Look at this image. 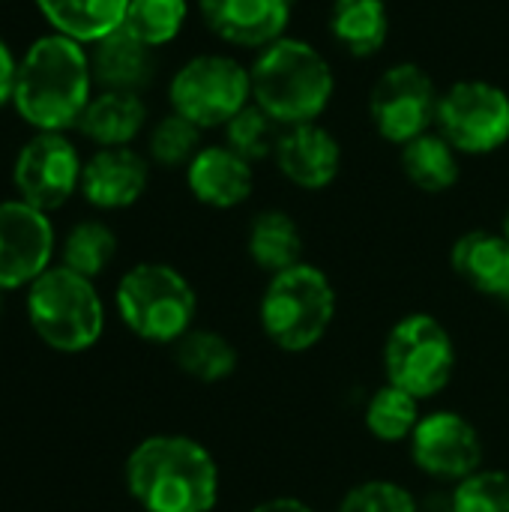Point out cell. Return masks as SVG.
Returning a JSON list of instances; mask_svg holds the SVG:
<instances>
[{"instance_id": "9c48e42d", "label": "cell", "mask_w": 509, "mask_h": 512, "mask_svg": "<svg viewBox=\"0 0 509 512\" xmlns=\"http://www.w3.org/2000/svg\"><path fill=\"white\" fill-rule=\"evenodd\" d=\"M81 171L84 159L66 132H33L15 153L12 186L30 207L54 213L81 192Z\"/></svg>"}, {"instance_id": "44dd1931", "label": "cell", "mask_w": 509, "mask_h": 512, "mask_svg": "<svg viewBox=\"0 0 509 512\" xmlns=\"http://www.w3.org/2000/svg\"><path fill=\"white\" fill-rule=\"evenodd\" d=\"M48 30L93 45L123 27L129 0H33Z\"/></svg>"}, {"instance_id": "ba28073f", "label": "cell", "mask_w": 509, "mask_h": 512, "mask_svg": "<svg viewBox=\"0 0 509 512\" xmlns=\"http://www.w3.org/2000/svg\"><path fill=\"white\" fill-rule=\"evenodd\" d=\"M252 96L249 69L225 54H198L183 63L168 87L171 111L192 120L198 129L228 126Z\"/></svg>"}, {"instance_id": "277c9868", "label": "cell", "mask_w": 509, "mask_h": 512, "mask_svg": "<svg viewBox=\"0 0 509 512\" xmlns=\"http://www.w3.org/2000/svg\"><path fill=\"white\" fill-rule=\"evenodd\" d=\"M336 288L330 276L315 264H294L273 273L261 303L258 321L264 336L285 354H306L324 342L336 321Z\"/></svg>"}, {"instance_id": "d6986e66", "label": "cell", "mask_w": 509, "mask_h": 512, "mask_svg": "<svg viewBox=\"0 0 509 512\" xmlns=\"http://www.w3.org/2000/svg\"><path fill=\"white\" fill-rule=\"evenodd\" d=\"M453 273L477 294L509 303V243L504 234L468 231L453 243Z\"/></svg>"}, {"instance_id": "6da1fadb", "label": "cell", "mask_w": 509, "mask_h": 512, "mask_svg": "<svg viewBox=\"0 0 509 512\" xmlns=\"http://www.w3.org/2000/svg\"><path fill=\"white\" fill-rule=\"evenodd\" d=\"M123 483L144 512H213L222 495L213 453L177 432L138 441L126 456Z\"/></svg>"}, {"instance_id": "30bf717a", "label": "cell", "mask_w": 509, "mask_h": 512, "mask_svg": "<svg viewBox=\"0 0 509 512\" xmlns=\"http://www.w3.org/2000/svg\"><path fill=\"white\" fill-rule=\"evenodd\" d=\"M435 123L459 153H495L509 141V96L489 81H459L441 93Z\"/></svg>"}, {"instance_id": "5b68a950", "label": "cell", "mask_w": 509, "mask_h": 512, "mask_svg": "<svg viewBox=\"0 0 509 512\" xmlns=\"http://www.w3.org/2000/svg\"><path fill=\"white\" fill-rule=\"evenodd\" d=\"M30 330L57 354H84L105 333V303L93 279L54 264L24 297Z\"/></svg>"}, {"instance_id": "ffe728a7", "label": "cell", "mask_w": 509, "mask_h": 512, "mask_svg": "<svg viewBox=\"0 0 509 512\" xmlns=\"http://www.w3.org/2000/svg\"><path fill=\"white\" fill-rule=\"evenodd\" d=\"M147 123V105L138 93L102 90L93 93L90 105L78 120V132L99 147H129Z\"/></svg>"}, {"instance_id": "d590c367", "label": "cell", "mask_w": 509, "mask_h": 512, "mask_svg": "<svg viewBox=\"0 0 509 512\" xmlns=\"http://www.w3.org/2000/svg\"><path fill=\"white\" fill-rule=\"evenodd\" d=\"M0 318H3V291H0Z\"/></svg>"}, {"instance_id": "3957f363", "label": "cell", "mask_w": 509, "mask_h": 512, "mask_svg": "<svg viewBox=\"0 0 509 512\" xmlns=\"http://www.w3.org/2000/svg\"><path fill=\"white\" fill-rule=\"evenodd\" d=\"M252 99L279 126L315 123L333 99V69L303 39L282 36L249 69Z\"/></svg>"}, {"instance_id": "7c38bea8", "label": "cell", "mask_w": 509, "mask_h": 512, "mask_svg": "<svg viewBox=\"0 0 509 512\" xmlns=\"http://www.w3.org/2000/svg\"><path fill=\"white\" fill-rule=\"evenodd\" d=\"M57 231L51 213L30 207L21 198L0 201V291L30 288L54 267Z\"/></svg>"}, {"instance_id": "d4e9b609", "label": "cell", "mask_w": 509, "mask_h": 512, "mask_svg": "<svg viewBox=\"0 0 509 512\" xmlns=\"http://www.w3.org/2000/svg\"><path fill=\"white\" fill-rule=\"evenodd\" d=\"M456 153L441 132H423L402 147V171L423 192H447L459 180Z\"/></svg>"}, {"instance_id": "7402d4cb", "label": "cell", "mask_w": 509, "mask_h": 512, "mask_svg": "<svg viewBox=\"0 0 509 512\" xmlns=\"http://www.w3.org/2000/svg\"><path fill=\"white\" fill-rule=\"evenodd\" d=\"M171 357L174 366L198 384H222L240 366L237 345L225 333L207 327H192L186 336H180L171 345Z\"/></svg>"}, {"instance_id": "cb8c5ba5", "label": "cell", "mask_w": 509, "mask_h": 512, "mask_svg": "<svg viewBox=\"0 0 509 512\" xmlns=\"http://www.w3.org/2000/svg\"><path fill=\"white\" fill-rule=\"evenodd\" d=\"M249 258L258 270L282 273L303 261V234L300 225L282 210H264L252 219L246 237Z\"/></svg>"}, {"instance_id": "7a4b0ae2", "label": "cell", "mask_w": 509, "mask_h": 512, "mask_svg": "<svg viewBox=\"0 0 509 512\" xmlns=\"http://www.w3.org/2000/svg\"><path fill=\"white\" fill-rule=\"evenodd\" d=\"M93 84L87 45L48 30L18 57L12 108L33 132H66L90 105Z\"/></svg>"}, {"instance_id": "8d00e7d4", "label": "cell", "mask_w": 509, "mask_h": 512, "mask_svg": "<svg viewBox=\"0 0 509 512\" xmlns=\"http://www.w3.org/2000/svg\"><path fill=\"white\" fill-rule=\"evenodd\" d=\"M384 3H387V0H384Z\"/></svg>"}, {"instance_id": "d6a6232c", "label": "cell", "mask_w": 509, "mask_h": 512, "mask_svg": "<svg viewBox=\"0 0 509 512\" xmlns=\"http://www.w3.org/2000/svg\"><path fill=\"white\" fill-rule=\"evenodd\" d=\"M15 75H18V57L12 51V45L0 36V108L3 105H12Z\"/></svg>"}, {"instance_id": "52a82bcc", "label": "cell", "mask_w": 509, "mask_h": 512, "mask_svg": "<svg viewBox=\"0 0 509 512\" xmlns=\"http://www.w3.org/2000/svg\"><path fill=\"white\" fill-rule=\"evenodd\" d=\"M456 372V342L429 312L399 318L384 339V375L414 399L426 402L447 390Z\"/></svg>"}, {"instance_id": "e575fe53", "label": "cell", "mask_w": 509, "mask_h": 512, "mask_svg": "<svg viewBox=\"0 0 509 512\" xmlns=\"http://www.w3.org/2000/svg\"><path fill=\"white\" fill-rule=\"evenodd\" d=\"M501 234L507 237V243H509V210H507V216H504V228H501Z\"/></svg>"}, {"instance_id": "2e32d148", "label": "cell", "mask_w": 509, "mask_h": 512, "mask_svg": "<svg viewBox=\"0 0 509 512\" xmlns=\"http://www.w3.org/2000/svg\"><path fill=\"white\" fill-rule=\"evenodd\" d=\"M276 165L279 171L300 189L318 192L327 189L342 165L339 141L318 123L288 126L276 141Z\"/></svg>"}, {"instance_id": "f546056e", "label": "cell", "mask_w": 509, "mask_h": 512, "mask_svg": "<svg viewBox=\"0 0 509 512\" xmlns=\"http://www.w3.org/2000/svg\"><path fill=\"white\" fill-rule=\"evenodd\" d=\"M276 126L279 123L252 102L237 117L228 120L225 138H228V147L234 153H240L246 162H261L276 150V141L282 135V132H276Z\"/></svg>"}, {"instance_id": "9a60e30c", "label": "cell", "mask_w": 509, "mask_h": 512, "mask_svg": "<svg viewBox=\"0 0 509 512\" xmlns=\"http://www.w3.org/2000/svg\"><path fill=\"white\" fill-rule=\"evenodd\" d=\"M150 183V165L132 147H99L84 159L81 195L96 210L132 207Z\"/></svg>"}, {"instance_id": "83f0119b", "label": "cell", "mask_w": 509, "mask_h": 512, "mask_svg": "<svg viewBox=\"0 0 509 512\" xmlns=\"http://www.w3.org/2000/svg\"><path fill=\"white\" fill-rule=\"evenodd\" d=\"M189 15L186 0H129L123 27L153 51L177 39Z\"/></svg>"}, {"instance_id": "4fadbf2b", "label": "cell", "mask_w": 509, "mask_h": 512, "mask_svg": "<svg viewBox=\"0 0 509 512\" xmlns=\"http://www.w3.org/2000/svg\"><path fill=\"white\" fill-rule=\"evenodd\" d=\"M417 471L441 483H459L483 468V438L459 411H429L408 438Z\"/></svg>"}, {"instance_id": "f1b7e54d", "label": "cell", "mask_w": 509, "mask_h": 512, "mask_svg": "<svg viewBox=\"0 0 509 512\" xmlns=\"http://www.w3.org/2000/svg\"><path fill=\"white\" fill-rule=\"evenodd\" d=\"M147 150L150 159L162 168H186L201 150V129L192 120L180 117L177 111H171L150 129Z\"/></svg>"}, {"instance_id": "4316f807", "label": "cell", "mask_w": 509, "mask_h": 512, "mask_svg": "<svg viewBox=\"0 0 509 512\" xmlns=\"http://www.w3.org/2000/svg\"><path fill=\"white\" fill-rule=\"evenodd\" d=\"M114 255H117V234L102 219L75 222L60 246V264L93 282L111 267Z\"/></svg>"}, {"instance_id": "e0dca14e", "label": "cell", "mask_w": 509, "mask_h": 512, "mask_svg": "<svg viewBox=\"0 0 509 512\" xmlns=\"http://www.w3.org/2000/svg\"><path fill=\"white\" fill-rule=\"evenodd\" d=\"M186 186L195 195V201L213 210L240 207L255 186L252 162H246L228 144L201 147L198 156L186 165Z\"/></svg>"}, {"instance_id": "836d02e7", "label": "cell", "mask_w": 509, "mask_h": 512, "mask_svg": "<svg viewBox=\"0 0 509 512\" xmlns=\"http://www.w3.org/2000/svg\"><path fill=\"white\" fill-rule=\"evenodd\" d=\"M249 512H318L315 507H309L306 501L300 498H291V495H279V498H267L261 504H255Z\"/></svg>"}, {"instance_id": "484cf974", "label": "cell", "mask_w": 509, "mask_h": 512, "mask_svg": "<svg viewBox=\"0 0 509 512\" xmlns=\"http://www.w3.org/2000/svg\"><path fill=\"white\" fill-rule=\"evenodd\" d=\"M423 411H420V399H414L411 393H405L396 384H381L366 408H363V423L366 432L381 441V444H402L414 435L417 423H420Z\"/></svg>"}, {"instance_id": "603a6c76", "label": "cell", "mask_w": 509, "mask_h": 512, "mask_svg": "<svg viewBox=\"0 0 509 512\" xmlns=\"http://www.w3.org/2000/svg\"><path fill=\"white\" fill-rule=\"evenodd\" d=\"M333 39L354 57H372L384 48L390 33L384 0H336L330 9Z\"/></svg>"}, {"instance_id": "1f68e13d", "label": "cell", "mask_w": 509, "mask_h": 512, "mask_svg": "<svg viewBox=\"0 0 509 512\" xmlns=\"http://www.w3.org/2000/svg\"><path fill=\"white\" fill-rule=\"evenodd\" d=\"M336 512H420V504L396 480H363L342 495Z\"/></svg>"}, {"instance_id": "5bb4252c", "label": "cell", "mask_w": 509, "mask_h": 512, "mask_svg": "<svg viewBox=\"0 0 509 512\" xmlns=\"http://www.w3.org/2000/svg\"><path fill=\"white\" fill-rule=\"evenodd\" d=\"M294 0H198L204 24L240 48H267L282 39Z\"/></svg>"}, {"instance_id": "4dcf8cb0", "label": "cell", "mask_w": 509, "mask_h": 512, "mask_svg": "<svg viewBox=\"0 0 509 512\" xmlns=\"http://www.w3.org/2000/svg\"><path fill=\"white\" fill-rule=\"evenodd\" d=\"M450 512H509V474L480 468L459 480L450 495Z\"/></svg>"}, {"instance_id": "8992f818", "label": "cell", "mask_w": 509, "mask_h": 512, "mask_svg": "<svg viewBox=\"0 0 509 512\" xmlns=\"http://www.w3.org/2000/svg\"><path fill=\"white\" fill-rule=\"evenodd\" d=\"M114 309L132 336L153 345H174L195 327L198 294L177 267L141 261L120 276Z\"/></svg>"}, {"instance_id": "8fae6325", "label": "cell", "mask_w": 509, "mask_h": 512, "mask_svg": "<svg viewBox=\"0 0 509 512\" xmlns=\"http://www.w3.org/2000/svg\"><path fill=\"white\" fill-rule=\"evenodd\" d=\"M438 90L435 81L417 63L390 66L369 96V114L384 141L408 144L417 135L429 132L438 114Z\"/></svg>"}, {"instance_id": "ac0fdd59", "label": "cell", "mask_w": 509, "mask_h": 512, "mask_svg": "<svg viewBox=\"0 0 509 512\" xmlns=\"http://www.w3.org/2000/svg\"><path fill=\"white\" fill-rule=\"evenodd\" d=\"M90 66L96 84L102 90H126L138 93L144 90L156 75V57L153 48L135 39L126 27H117L105 39L90 45Z\"/></svg>"}]
</instances>
